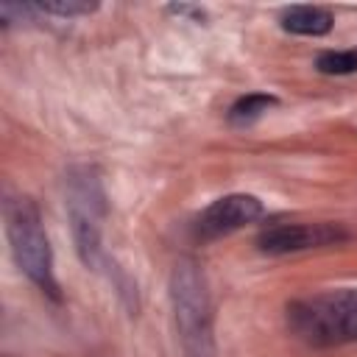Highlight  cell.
<instances>
[{"mask_svg":"<svg viewBox=\"0 0 357 357\" xmlns=\"http://www.w3.org/2000/svg\"><path fill=\"white\" fill-rule=\"evenodd\" d=\"M287 326L310 346L357 340V287H335L287 304Z\"/></svg>","mask_w":357,"mask_h":357,"instance_id":"obj_1","label":"cell"},{"mask_svg":"<svg viewBox=\"0 0 357 357\" xmlns=\"http://www.w3.org/2000/svg\"><path fill=\"white\" fill-rule=\"evenodd\" d=\"M170 301L176 312L178 337L187 357H215L212 301L204 271L195 259L181 257L170 273Z\"/></svg>","mask_w":357,"mask_h":357,"instance_id":"obj_2","label":"cell"},{"mask_svg":"<svg viewBox=\"0 0 357 357\" xmlns=\"http://www.w3.org/2000/svg\"><path fill=\"white\" fill-rule=\"evenodd\" d=\"M6 234L11 243V257L17 268L53 301H59V282L53 273V251L39 218V209L28 198H8L3 206Z\"/></svg>","mask_w":357,"mask_h":357,"instance_id":"obj_3","label":"cell"},{"mask_svg":"<svg viewBox=\"0 0 357 357\" xmlns=\"http://www.w3.org/2000/svg\"><path fill=\"white\" fill-rule=\"evenodd\" d=\"M67 215H70L73 240L81 262L86 268H100L106 262L100 248V223L106 215V195L98 173L86 165H75L67 173Z\"/></svg>","mask_w":357,"mask_h":357,"instance_id":"obj_4","label":"cell"},{"mask_svg":"<svg viewBox=\"0 0 357 357\" xmlns=\"http://www.w3.org/2000/svg\"><path fill=\"white\" fill-rule=\"evenodd\" d=\"M346 237L349 234L335 223H273L259 231L257 248L262 254H290V251L332 245Z\"/></svg>","mask_w":357,"mask_h":357,"instance_id":"obj_5","label":"cell"},{"mask_svg":"<svg viewBox=\"0 0 357 357\" xmlns=\"http://www.w3.org/2000/svg\"><path fill=\"white\" fill-rule=\"evenodd\" d=\"M257 218H262V201L248 192H231V195L212 201L201 212L195 229L204 240H212L220 234H231V231L243 229L245 223H254Z\"/></svg>","mask_w":357,"mask_h":357,"instance_id":"obj_6","label":"cell"},{"mask_svg":"<svg viewBox=\"0 0 357 357\" xmlns=\"http://www.w3.org/2000/svg\"><path fill=\"white\" fill-rule=\"evenodd\" d=\"M332 14L321 6H290L282 14V28L298 36H324L332 31Z\"/></svg>","mask_w":357,"mask_h":357,"instance_id":"obj_7","label":"cell"},{"mask_svg":"<svg viewBox=\"0 0 357 357\" xmlns=\"http://www.w3.org/2000/svg\"><path fill=\"white\" fill-rule=\"evenodd\" d=\"M271 106H276V98L273 95H265V92H251L240 100H234V106L229 109V123L234 126H245V123H254L257 117H262Z\"/></svg>","mask_w":357,"mask_h":357,"instance_id":"obj_8","label":"cell"},{"mask_svg":"<svg viewBox=\"0 0 357 357\" xmlns=\"http://www.w3.org/2000/svg\"><path fill=\"white\" fill-rule=\"evenodd\" d=\"M315 67L324 75H349L357 70V50H329L315 59Z\"/></svg>","mask_w":357,"mask_h":357,"instance_id":"obj_9","label":"cell"},{"mask_svg":"<svg viewBox=\"0 0 357 357\" xmlns=\"http://www.w3.org/2000/svg\"><path fill=\"white\" fill-rule=\"evenodd\" d=\"M39 14H56V17H81V14H92L98 8V3H84V0H56V3H36Z\"/></svg>","mask_w":357,"mask_h":357,"instance_id":"obj_10","label":"cell"},{"mask_svg":"<svg viewBox=\"0 0 357 357\" xmlns=\"http://www.w3.org/2000/svg\"><path fill=\"white\" fill-rule=\"evenodd\" d=\"M170 14H181V17H195V20H204V11L195 8V6H167Z\"/></svg>","mask_w":357,"mask_h":357,"instance_id":"obj_11","label":"cell"}]
</instances>
